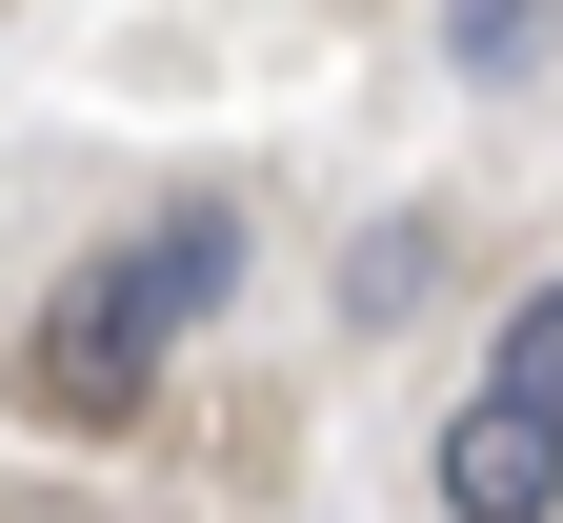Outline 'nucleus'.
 <instances>
[{
	"instance_id": "obj_5",
	"label": "nucleus",
	"mask_w": 563,
	"mask_h": 523,
	"mask_svg": "<svg viewBox=\"0 0 563 523\" xmlns=\"http://www.w3.org/2000/svg\"><path fill=\"white\" fill-rule=\"evenodd\" d=\"M543 21H563V0H463V61H483V81H523V61H543Z\"/></svg>"
},
{
	"instance_id": "obj_1",
	"label": "nucleus",
	"mask_w": 563,
	"mask_h": 523,
	"mask_svg": "<svg viewBox=\"0 0 563 523\" xmlns=\"http://www.w3.org/2000/svg\"><path fill=\"white\" fill-rule=\"evenodd\" d=\"M141 383H162V303H141V262H81V282L21 323V403H41V423H81V443H121Z\"/></svg>"
},
{
	"instance_id": "obj_4",
	"label": "nucleus",
	"mask_w": 563,
	"mask_h": 523,
	"mask_svg": "<svg viewBox=\"0 0 563 523\" xmlns=\"http://www.w3.org/2000/svg\"><path fill=\"white\" fill-rule=\"evenodd\" d=\"M504 383H523V403H563V282H523V303H504Z\"/></svg>"
},
{
	"instance_id": "obj_3",
	"label": "nucleus",
	"mask_w": 563,
	"mask_h": 523,
	"mask_svg": "<svg viewBox=\"0 0 563 523\" xmlns=\"http://www.w3.org/2000/svg\"><path fill=\"white\" fill-rule=\"evenodd\" d=\"M121 262H141V303H162V342H181V323H222V282H242V201H181V221H141Z\"/></svg>"
},
{
	"instance_id": "obj_2",
	"label": "nucleus",
	"mask_w": 563,
	"mask_h": 523,
	"mask_svg": "<svg viewBox=\"0 0 563 523\" xmlns=\"http://www.w3.org/2000/svg\"><path fill=\"white\" fill-rule=\"evenodd\" d=\"M443 523H563V403L463 383L443 403Z\"/></svg>"
}]
</instances>
